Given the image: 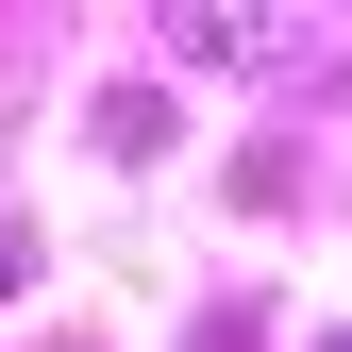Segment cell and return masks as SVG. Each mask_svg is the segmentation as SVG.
I'll return each instance as SVG.
<instances>
[{
    "label": "cell",
    "instance_id": "obj_3",
    "mask_svg": "<svg viewBox=\"0 0 352 352\" xmlns=\"http://www.w3.org/2000/svg\"><path fill=\"white\" fill-rule=\"evenodd\" d=\"M336 352H352V336H336Z\"/></svg>",
    "mask_w": 352,
    "mask_h": 352
},
{
    "label": "cell",
    "instance_id": "obj_2",
    "mask_svg": "<svg viewBox=\"0 0 352 352\" xmlns=\"http://www.w3.org/2000/svg\"><path fill=\"white\" fill-rule=\"evenodd\" d=\"M17 269H34V235H17V218H0V302H17Z\"/></svg>",
    "mask_w": 352,
    "mask_h": 352
},
{
    "label": "cell",
    "instance_id": "obj_1",
    "mask_svg": "<svg viewBox=\"0 0 352 352\" xmlns=\"http://www.w3.org/2000/svg\"><path fill=\"white\" fill-rule=\"evenodd\" d=\"M168 51L185 67H235V84H269L319 51V0H168Z\"/></svg>",
    "mask_w": 352,
    "mask_h": 352
}]
</instances>
